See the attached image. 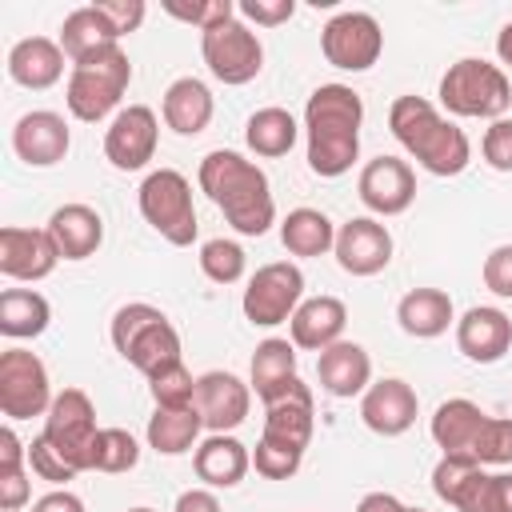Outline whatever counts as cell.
I'll return each instance as SVG.
<instances>
[{
	"label": "cell",
	"mask_w": 512,
	"mask_h": 512,
	"mask_svg": "<svg viewBox=\"0 0 512 512\" xmlns=\"http://www.w3.org/2000/svg\"><path fill=\"white\" fill-rule=\"evenodd\" d=\"M364 100L348 84H320L304 104L308 168L316 176H344L360 156Z\"/></svg>",
	"instance_id": "obj_1"
},
{
	"label": "cell",
	"mask_w": 512,
	"mask_h": 512,
	"mask_svg": "<svg viewBox=\"0 0 512 512\" xmlns=\"http://www.w3.org/2000/svg\"><path fill=\"white\" fill-rule=\"evenodd\" d=\"M196 180H200V188L208 192V200L224 212V220L240 236H264L272 228L276 200H272L268 176H264V168H256L240 152H228V148L208 152L200 160Z\"/></svg>",
	"instance_id": "obj_2"
},
{
	"label": "cell",
	"mask_w": 512,
	"mask_h": 512,
	"mask_svg": "<svg viewBox=\"0 0 512 512\" xmlns=\"http://www.w3.org/2000/svg\"><path fill=\"white\" fill-rule=\"evenodd\" d=\"M388 128L400 140V148L416 156V164L432 176H460L472 160L464 128L444 120L436 104H428L424 96H396L388 108Z\"/></svg>",
	"instance_id": "obj_3"
},
{
	"label": "cell",
	"mask_w": 512,
	"mask_h": 512,
	"mask_svg": "<svg viewBox=\"0 0 512 512\" xmlns=\"http://www.w3.org/2000/svg\"><path fill=\"white\" fill-rule=\"evenodd\" d=\"M112 344L116 352L136 368L144 372L148 380L172 364H180V332L172 328V320L136 300V304H124L116 316H112Z\"/></svg>",
	"instance_id": "obj_4"
},
{
	"label": "cell",
	"mask_w": 512,
	"mask_h": 512,
	"mask_svg": "<svg viewBox=\"0 0 512 512\" xmlns=\"http://www.w3.org/2000/svg\"><path fill=\"white\" fill-rule=\"evenodd\" d=\"M128 80H132V64H128V52L120 44L76 60L72 76H68V92H64L68 112L84 124L104 120L120 104V96L128 92Z\"/></svg>",
	"instance_id": "obj_5"
},
{
	"label": "cell",
	"mask_w": 512,
	"mask_h": 512,
	"mask_svg": "<svg viewBox=\"0 0 512 512\" xmlns=\"http://www.w3.org/2000/svg\"><path fill=\"white\" fill-rule=\"evenodd\" d=\"M440 104L452 116H472V120H504L512 108V84L500 64L464 56L440 76Z\"/></svg>",
	"instance_id": "obj_6"
},
{
	"label": "cell",
	"mask_w": 512,
	"mask_h": 512,
	"mask_svg": "<svg viewBox=\"0 0 512 512\" xmlns=\"http://www.w3.org/2000/svg\"><path fill=\"white\" fill-rule=\"evenodd\" d=\"M140 216L176 248H188L196 240V208H192V184L176 168H156L140 184Z\"/></svg>",
	"instance_id": "obj_7"
},
{
	"label": "cell",
	"mask_w": 512,
	"mask_h": 512,
	"mask_svg": "<svg viewBox=\"0 0 512 512\" xmlns=\"http://www.w3.org/2000/svg\"><path fill=\"white\" fill-rule=\"evenodd\" d=\"M96 408L88 400V392L80 388H64L56 392L48 416H44V440L76 468V472H88L92 468V444H96Z\"/></svg>",
	"instance_id": "obj_8"
},
{
	"label": "cell",
	"mask_w": 512,
	"mask_h": 512,
	"mask_svg": "<svg viewBox=\"0 0 512 512\" xmlns=\"http://www.w3.org/2000/svg\"><path fill=\"white\" fill-rule=\"evenodd\" d=\"M200 52H204L208 72L228 88L256 80L264 68V48L244 20H224L208 32H200Z\"/></svg>",
	"instance_id": "obj_9"
},
{
	"label": "cell",
	"mask_w": 512,
	"mask_h": 512,
	"mask_svg": "<svg viewBox=\"0 0 512 512\" xmlns=\"http://www.w3.org/2000/svg\"><path fill=\"white\" fill-rule=\"evenodd\" d=\"M300 304H304V272L288 260L256 268V276L248 280L244 300H240L248 324H256V328H276V324L292 320V312Z\"/></svg>",
	"instance_id": "obj_10"
},
{
	"label": "cell",
	"mask_w": 512,
	"mask_h": 512,
	"mask_svg": "<svg viewBox=\"0 0 512 512\" xmlns=\"http://www.w3.org/2000/svg\"><path fill=\"white\" fill-rule=\"evenodd\" d=\"M52 400L56 396L44 360L36 352L8 348L0 356V412L8 420H32V416H48Z\"/></svg>",
	"instance_id": "obj_11"
},
{
	"label": "cell",
	"mask_w": 512,
	"mask_h": 512,
	"mask_svg": "<svg viewBox=\"0 0 512 512\" xmlns=\"http://www.w3.org/2000/svg\"><path fill=\"white\" fill-rule=\"evenodd\" d=\"M320 52L340 72H368L384 52V32L368 12H336L320 28Z\"/></svg>",
	"instance_id": "obj_12"
},
{
	"label": "cell",
	"mask_w": 512,
	"mask_h": 512,
	"mask_svg": "<svg viewBox=\"0 0 512 512\" xmlns=\"http://www.w3.org/2000/svg\"><path fill=\"white\" fill-rule=\"evenodd\" d=\"M156 140H160L156 112L144 104H128L112 116V124L104 132V156L120 172H140L156 156Z\"/></svg>",
	"instance_id": "obj_13"
},
{
	"label": "cell",
	"mask_w": 512,
	"mask_h": 512,
	"mask_svg": "<svg viewBox=\"0 0 512 512\" xmlns=\"http://www.w3.org/2000/svg\"><path fill=\"white\" fill-rule=\"evenodd\" d=\"M356 192H360V204L368 212H376V216H400L416 200V172L400 156H376V160H368L360 168Z\"/></svg>",
	"instance_id": "obj_14"
},
{
	"label": "cell",
	"mask_w": 512,
	"mask_h": 512,
	"mask_svg": "<svg viewBox=\"0 0 512 512\" xmlns=\"http://www.w3.org/2000/svg\"><path fill=\"white\" fill-rule=\"evenodd\" d=\"M316 428V408H312V388L292 376L288 384H280L268 400H264V436L288 448H308Z\"/></svg>",
	"instance_id": "obj_15"
},
{
	"label": "cell",
	"mask_w": 512,
	"mask_h": 512,
	"mask_svg": "<svg viewBox=\"0 0 512 512\" xmlns=\"http://www.w3.org/2000/svg\"><path fill=\"white\" fill-rule=\"evenodd\" d=\"M336 264L348 276H376L392 260V232L372 216H352L336 228Z\"/></svg>",
	"instance_id": "obj_16"
},
{
	"label": "cell",
	"mask_w": 512,
	"mask_h": 512,
	"mask_svg": "<svg viewBox=\"0 0 512 512\" xmlns=\"http://www.w3.org/2000/svg\"><path fill=\"white\" fill-rule=\"evenodd\" d=\"M60 264L56 240L48 236V228H0V272L8 280H44L52 276V268Z\"/></svg>",
	"instance_id": "obj_17"
},
{
	"label": "cell",
	"mask_w": 512,
	"mask_h": 512,
	"mask_svg": "<svg viewBox=\"0 0 512 512\" xmlns=\"http://www.w3.org/2000/svg\"><path fill=\"white\" fill-rule=\"evenodd\" d=\"M68 144H72V132L64 124L60 112H48V108H36V112H24L12 128V152L28 164V168H52L68 156Z\"/></svg>",
	"instance_id": "obj_18"
},
{
	"label": "cell",
	"mask_w": 512,
	"mask_h": 512,
	"mask_svg": "<svg viewBox=\"0 0 512 512\" xmlns=\"http://www.w3.org/2000/svg\"><path fill=\"white\" fill-rule=\"evenodd\" d=\"M252 392L232 372H204L196 376V412L208 432H232L248 420Z\"/></svg>",
	"instance_id": "obj_19"
},
{
	"label": "cell",
	"mask_w": 512,
	"mask_h": 512,
	"mask_svg": "<svg viewBox=\"0 0 512 512\" xmlns=\"http://www.w3.org/2000/svg\"><path fill=\"white\" fill-rule=\"evenodd\" d=\"M416 412H420V400H416L412 384L400 376H384V380L368 384V392L360 396V420L376 436H404L416 424Z\"/></svg>",
	"instance_id": "obj_20"
},
{
	"label": "cell",
	"mask_w": 512,
	"mask_h": 512,
	"mask_svg": "<svg viewBox=\"0 0 512 512\" xmlns=\"http://www.w3.org/2000/svg\"><path fill=\"white\" fill-rule=\"evenodd\" d=\"M456 348L472 360V364H496L504 360V352L512 348V316H504L500 308L476 304L456 320Z\"/></svg>",
	"instance_id": "obj_21"
},
{
	"label": "cell",
	"mask_w": 512,
	"mask_h": 512,
	"mask_svg": "<svg viewBox=\"0 0 512 512\" xmlns=\"http://www.w3.org/2000/svg\"><path fill=\"white\" fill-rule=\"evenodd\" d=\"M316 372H320V388L328 396L352 400V396H364L372 384V356L356 340H336L332 348L320 352Z\"/></svg>",
	"instance_id": "obj_22"
},
{
	"label": "cell",
	"mask_w": 512,
	"mask_h": 512,
	"mask_svg": "<svg viewBox=\"0 0 512 512\" xmlns=\"http://www.w3.org/2000/svg\"><path fill=\"white\" fill-rule=\"evenodd\" d=\"M48 236L56 240L60 260H88L104 244V220L88 204H60L48 216Z\"/></svg>",
	"instance_id": "obj_23"
},
{
	"label": "cell",
	"mask_w": 512,
	"mask_h": 512,
	"mask_svg": "<svg viewBox=\"0 0 512 512\" xmlns=\"http://www.w3.org/2000/svg\"><path fill=\"white\" fill-rule=\"evenodd\" d=\"M344 324H348L344 300H336V296H312V300H304L292 312L288 332H292V344L296 348L324 352V348H332L344 336Z\"/></svg>",
	"instance_id": "obj_24"
},
{
	"label": "cell",
	"mask_w": 512,
	"mask_h": 512,
	"mask_svg": "<svg viewBox=\"0 0 512 512\" xmlns=\"http://www.w3.org/2000/svg\"><path fill=\"white\" fill-rule=\"evenodd\" d=\"M8 76L20 88H32V92L52 88L64 76V48H60V40H48V36L16 40L12 52H8Z\"/></svg>",
	"instance_id": "obj_25"
},
{
	"label": "cell",
	"mask_w": 512,
	"mask_h": 512,
	"mask_svg": "<svg viewBox=\"0 0 512 512\" xmlns=\"http://www.w3.org/2000/svg\"><path fill=\"white\" fill-rule=\"evenodd\" d=\"M160 112H164V124H168L176 136H200V132L212 124L216 100H212V92H208L204 80L180 76V80L168 84Z\"/></svg>",
	"instance_id": "obj_26"
},
{
	"label": "cell",
	"mask_w": 512,
	"mask_h": 512,
	"mask_svg": "<svg viewBox=\"0 0 512 512\" xmlns=\"http://www.w3.org/2000/svg\"><path fill=\"white\" fill-rule=\"evenodd\" d=\"M192 464H196V476H200L208 488H236V484L244 480V472L252 468V452H248L236 436L212 432V436L196 448Z\"/></svg>",
	"instance_id": "obj_27"
},
{
	"label": "cell",
	"mask_w": 512,
	"mask_h": 512,
	"mask_svg": "<svg viewBox=\"0 0 512 512\" xmlns=\"http://www.w3.org/2000/svg\"><path fill=\"white\" fill-rule=\"evenodd\" d=\"M396 320L408 336L416 340H436L448 332V324L456 320L452 312V296L440 288H412L408 296H400L396 304Z\"/></svg>",
	"instance_id": "obj_28"
},
{
	"label": "cell",
	"mask_w": 512,
	"mask_h": 512,
	"mask_svg": "<svg viewBox=\"0 0 512 512\" xmlns=\"http://www.w3.org/2000/svg\"><path fill=\"white\" fill-rule=\"evenodd\" d=\"M488 420V412H480V404L464 400V396H452L444 400L436 412H432V440L444 448V456H468L472 452V440L480 432V424Z\"/></svg>",
	"instance_id": "obj_29"
},
{
	"label": "cell",
	"mask_w": 512,
	"mask_h": 512,
	"mask_svg": "<svg viewBox=\"0 0 512 512\" xmlns=\"http://www.w3.org/2000/svg\"><path fill=\"white\" fill-rule=\"evenodd\" d=\"M112 44H120V36H116V28L104 20V12L96 4H84V8L68 12L64 24H60V48H64V56L72 64L92 56V52H100V48H112Z\"/></svg>",
	"instance_id": "obj_30"
},
{
	"label": "cell",
	"mask_w": 512,
	"mask_h": 512,
	"mask_svg": "<svg viewBox=\"0 0 512 512\" xmlns=\"http://www.w3.org/2000/svg\"><path fill=\"white\" fill-rule=\"evenodd\" d=\"M52 308L36 288H4L0 292V332L8 340H32L48 328Z\"/></svg>",
	"instance_id": "obj_31"
},
{
	"label": "cell",
	"mask_w": 512,
	"mask_h": 512,
	"mask_svg": "<svg viewBox=\"0 0 512 512\" xmlns=\"http://www.w3.org/2000/svg\"><path fill=\"white\" fill-rule=\"evenodd\" d=\"M280 240L292 256H324L336 248V224L320 208H292L280 224Z\"/></svg>",
	"instance_id": "obj_32"
},
{
	"label": "cell",
	"mask_w": 512,
	"mask_h": 512,
	"mask_svg": "<svg viewBox=\"0 0 512 512\" xmlns=\"http://www.w3.org/2000/svg\"><path fill=\"white\" fill-rule=\"evenodd\" d=\"M200 428H204V420H200L196 404L156 408V416H148V448H156L160 456H184L196 444Z\"/></svg>",
	"instance_id": "obj_33"
},
{
	"label": "cell",
	"mask_w": 512,
	"mask_h": 512,
	"mask_svg": "<svg viewBox=\"0 0 512 512\" xmlns=\"http://www.w3.org/2000/svg\"><path fill=\"white\" fill-rule=\"evenodd\" d=\"M296 136H300V124H296V116L288 112V108H260V112H252L248 116V124H244V140H248V148L256 152V156H288L292 152V144H296Z\"/></svg>",
	"instance_id": "obj_34"
},
{
	"label": "cell",
	"mask_w": 512,
	"mask_h": 512,
	"mask_svg": "<svg viewBox=\"0 0 512 512\" xmlns=\"http://www.w3.org/2000/svg\"><path fill=\"white\" fill-rule=\"evenodd\" d=\"M292 376H296V344L280 340V336L260 340L256 352H252V388H256V396L268 400Z\"/></svg>",
	"instance_id": "obj_35"
},
{
	"label": "cell",
	"mask_w": 512,
	"mask_h": 512,
	"mask_svg": "<svg viewBox=\"0 0 512 512\" xmlns=\"http://www.w3.org/2000/svg\"><path fill=\"white\" fill-rule=\"evenodd\" d=\"M456 512H512V472L476 468L452 500Z\"/></svg>",
	"instance_id": "obj_36"
},
{
	"label": "cell",
	"mask_w": 512,
	"mask_h": 512,
	"mask_svg": "<svg viewBox=\"0 0 512 512\" xmlns=\"http://www.w3.org/2000/svg\"><path fill=\"white\" fill-rule=\"evenodd\" d=\"M140 460V444L132 432L124 428H100L96 432V444H92V472H108V476H120V472H132Z\"/></svg>",
	"instance_id": "obj_37"
},
{
	"label": "cell",
	"mask_w": 512,
	"mask_h": 512,
	"mask_svg": "<svg viewBox=\"0 0 512 512\" xmlns=\"http://www.w3.org/2000/svg\"><path fill=\"white\" fill-rule=\"evenodd\" d=\"M244 248L236 244V240H224V236H216V240H208V244H200V272L212 280V284H236L240 276H244Z\"/></svg>",
	"instance_id": "obj_38"
},
{
	"label": "cell",
	"mask_w": 512,
	"mask_h": 512,
	"mask_svg": "<svg viewBox=\"0 0 512 512\" xmlns=\"http://www.w3.org/2000/svg\"><path fill=\"white\" fill-rule=\"evenodd\" d=\"M148 392H152L156 408H188V404H196V380L184 368V360L164 368V372H156L148 380Z\"/></svg>",
	"instance_id": "obj_39"
},
{
	"label": "cell",
	"mask_w": 512,
	"mask_h": 512,
	"mask_svg": "<svg viewBox=\"0 0 512 512\" xmlns=\"http://www.w3.org/2000/svg\"><path fill=\"white\" fill-rule=\"evenodd\" d=\"M476 464H512V420H500V416H488L472 440V452H468Z\"/></svg>",
	"instance_id": "obj_40"
},
{
	"label": "cell",
	"mask_w": 512,
	"mask_h": 512,
	"mask_svg": "<svg viewBox=\"0 0 512 512\" xmlns=\"http://www.w3.org/2000/svg\"><path fill=\"white\" fill-rule=\"evenodd\" d=\"M300 460L304 452L300 448H288V444H276L268 436L256 440V452H252V468L264 476V480H288L300 472Z\"/></svg>",
	"instance_id": "obj_41"
},
{
	"label": "cell",
	"mask_w": 512,
	"mask_h": 512,
	"mask_svg": "<svg viewBox=\"0 0 512 512\" xmlns=\"http://www.w3.org/2000/svg\"><path fill=\"white\" fill-rule=\"evenodd\" d=\"M164 12L184 20V24H196L200 32L224 24V20H236V4L232 0H204V4H176V0H164Z\"/></svg>",
	"instance_id": "obj_42"
},
{
	"label": "cell",
	"mask_w": 512,
	"mask_h": 512,
	"mask_svg": "<svg viewBox=\"0 0 512 512\" xmlns=\"http://www.w3.org/2000/svg\"><path fill=\"white\" fill-rule=\"evenodd\" d=\"M476 468H484V464H476L472 456H440V464L432 468V492H436L444 504H452L456 492L464 488V480H468Z\"/></svg>",
	"instance_id": "obj_43"
},
{
	"label": "cell",
	"mask_w": 512,
	"mask_h": 512,
	"mask_svg": "<svg viewBox=\"0 0 512 512\" xmlns=\"http://www.w3.org/2000/svg\"><path fill=\"white\" fill-rule=\"evenodd\" d=\"M28 464H32V472L40 476V480H48V484H68V480H76L80 472L44 440V436H36L32 444H28Z\"/></svg>",
	"instance_id": "obj_44"
},
{
	"label": "cell",
	"mask_w": 512,
	"mask_h": 512,
	"mask_svg": "<svg viewBox=\"0 0 512 512\" xmlns=\"http://www.w3.org/2000/svg\"><path fill=\"white\" fill-rule=\"evenodd\" d=\"M480 152H484L488 168H496V172H512V120H508V116L488 124Z\"/></svg>",
	"instance_id": "obj_45"
},
{
	"label": "cell",
	"mask_w": 512,
	"mask_h": 512,
	"mask_svg": "<svg viewBox=\"0 0 512 512\" xmlns=\"http://www.w3.org/2000/svg\"><path fill=\"white\" fill-rule=\"evenodd\" d=\"M484 288L500 300H512V244H500L484 256Z\"/></svg>",
	"instance_id": "obj_46"
},
{
	"label": "cell",
	"mask_w": 512,
	"mask_h": 512,
	"mask_svg": "<svg viewBox=\"0 0 512 512\" xmlns=\"http://www.w3.org/2000/svg\"><path fill=\"white\" fill-rule=\"evenodd\" d=\"M236 12H240L244 20H252V24L276 28V24L292 20V12H296V0H240V4H236Z\"/></svg>",
	"instance_id": "obj_47"
},
{
	"label": "cell",
	"mask_w": 512,
	"mask_h": 512,
	"mask_svg": "<svg viewBox=\"0 0 512 512\" xmlns=\"http://www.w3.org/2000/svg\"><path fill=\"white\" fill-rule=\"evenodd\" d=\"M100 12H104V20L116 28V36H128V32H136L140 24H144V0H100L96 4Z\"/></svg>",
	"instance_id": "obj_48"
},
{
	"label": "cell",
	"mask_w": 512,
	"mask_h": 512,
	"mask_svg": "<svg viewBox=\"0 0 512 512\" xmlns=\"http://www.w3.org/2000/svg\"><path fill=\"white\" fill-rule=\"evenodd\" d=\"M24 500H28V472L24 468L0 472V508L4 512H20Z\"/></svg>",
	"instance_id": "obj_49"
},
{
	"label": "cell",
	"mask_w": 512,
	"mask_h": 512,
	"mask_svg": "<svg viewBox=\"0 0 512 512\" xmlns=\"http://www.w3.org/2000/svg\"><path fill=\"white\" fill-rule=\"evenodd\" d=\"M24 460H28V444H20V436L4 424V428H0V472L24 468Z\"/></svg>",
	"instance_id": "obj_50"
},
{
	"label": "cell",
	"mask_w": 512,
	"mask_h": 512,
	"mask_svg": "<svg viewBox=\"0 0 512 512\" xmlns=\"http://www.w3.org/2000/svg\"><path fill=\"white\" fill-rule=\"evenodd\" d=\"M172 512H220V500L208 488H188V492L176 496V508Z\"/></svg>",
	"instance_id": "obj_51"
},
{
	"label": "cell",
	"mask_w": 512,
	"mask_h": 512,
	"mask_svg": "<svg viewBox=\"0 0 512 512\" xmlns=\"http://www.w3.org/2000/svg\"><path fill=\"white\" fill-rule=\"evenodd\" d=\"M32 512H84V500L76 492H68V488H56V492L40 496Z\"/></svg>",
	"instance_id": "obj_52"
},
{
	"label": "cell",
	"mask_w": 512,
	"mask_h": 512,
	"mask_svg": "<svg viewBox=\"0 0 512 512\" xmlns=\"http://www.w3.org/2000/svg\"><path fill=\"white\" fill-rule=\"evenodd\" d=\"M356 512H408V504H400L392 492H368V496L356 504Z\"/></svg>",
	"instance_id": "obj_53"
},
{
	"label": "cell",
	"mask_w": 512,
	"mask_h": 512,
	"mask_svg": "<svg viewBox=\"0 0 512 512\" xmlns=\"http://www.w3.org/2000/svg\"><path fill=\"white\" fill-rule=\"evenodd\" d=\"M496 52H500V60L512 68V20L500 28V36H496Z\"/></svg>",
	"instance_id": "obj_54"
},
{
	"label": "cell",
	"mask_w": 512,
	"mask_h": 512,
	"mask_svg": "<svg viewBox=\"0 0 512 512\" xmlns=\"http://www.w3.org/2000/svg\"><path fill=\"white\" fill-rule=\"evenodd\" d=\"M128 512H156V508H128Z\"/></svg>",
	"instance_id": "obj_55"
},
{
	"label": "cell",
	"mask_w": 512,
	"mask_h": 512,
	"mask_svg": "<svg viewBox=\"0 0 512 512\" xmlns=\"http://www.w3.org/2000/svg\"><path fill=\"white\" fill-rule=\"evenodd\" d=\"M408 512H424V508H408Z\"/></svg>",
	"instance_id": "obj_56"
}]
</instances>
